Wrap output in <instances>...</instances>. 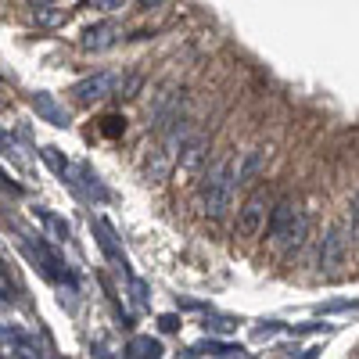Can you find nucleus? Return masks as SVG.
Returning <instances> with one entry per match:
<instances>
[{
	"mask_svg": "<svg viewBox=\"0 0 359 359\" xmlns=\"http://www.w3.org/2000/svg\"><path fill=\"white\" fill-rule=\"evenodd\" d=\"M237 187H241V184H237V165H233V158L219 162L212 172H208L205 187H201L205 216H212V219L226 216V208H230V201H233V191H237Z\"/></svg>",
	"mask_w": 359,
	"mask_h": 359,
	"instance_id": "nucleus-1",
	"label": "nucleus"
},
{
	"mask_svg": "<svg viewBox=\"0 0 359 359\" xmlns=\"http://www.w3.org/2000/svg\"><path fill=\"white\" fill-rule=\"evenodd\" d=\"M184 137H187V123H180V118H172V130L165 133V140L155 147V151H151V158H147V180H151V184H158V180L172 169V162L180 158V155H184V151H180V147H184Z\"/></svg>",
	"mask_w": 359,
	"mask_h": 359,
	"instance_id": "nucleus-2",
	"label": "nucleus"
},
{
	"mask_svg": "<svg viewBox=\"0 0 359 359\" xmlns=\"http://www.w3.org/2000/svg\"><path fill=\"white\" fill-rule=\"evenodd\" d=\"M294 223H298V205L287 201V198L277 201L273 208H269V226H266L269 245H273V248H284L287 237H291V230H294Z\"/></svg>",
	"mask_w": 359,
	"mask_h": 359,
	"instance_id": "nucleus-3",
	"label": "nucleus"
},
{
	"mask_svg": "<svg viewBox=\"0 0 359 359\" xmlns=\"http://www.w3.org/2000/svg\"><path fill=\"white\" fill-rule=\"evenodd\" d=\"M266 208H269V194L266 191H252L248 201L241 205V212H237V226L233 230L241 237H255L262 230V223H266Z\"/></svg>",
	"mask_w": 359,
	"mask_h": 359,
	"instance_id": "nucleus-4",
	"label": "nucleus"
},
{
	"mask_svg": "<svg viewBox=\"0 0 359 359\" xmlns=\"http://www.w3.org/2000/svg\"><path fill=\"white\" fill-rule=\"evenodd\" d=\"M115 83H118V76H115V72H94V76L79 79V83L69 90V94H72L79 104H90V101H101V97L115 94Z\"/></svg>",
	"mask_w": 359,
	"mask_h": 359,
	"instance_id": "nucleus-5",
	"label": "nucleus"
},
{
	"mask_svg": "<svg viewBox=\"0 0 359 359\" xmlns=\"http://www.w3.org/2000/svg\"><path fill=\"white\" fill-rule=\"evenodd\" d=\"M118 40H123V25L111 22V18H104V22H97V25H90V29H86L83 40H79V47H83L86 54H101V50L115 47Z\"/></svg>",
	"mask_w": 359,
	"mask_h": 359,
	"instance_id": "nucleus-6",
	"label": "nucleus"
},
{
	"mask_svg": "<svg viewBox=\"0 0 359 359\" xmlns=\"http://www.w3.org/2000/svg\"><path fill=\"white\" fill-rule=\"evenodd\" d=\"M345 252H348V237L341 226H331L323 233V245H320V269L323 273H334V269L345 262Z\"/></svg>",
	"mask_w": 359,
	"mask_h": 359,
	"instance_id": "nucleus-7",
	"label": "nucleus"
},
{
	"mask_svg": "<svg viewBox=\"0 0 359 359\" xmlns=\"http://www.w3.org/2000/svg\"><path fill=\"white\" fill-rule=\"evenodd\" d=\"M29 252H33V255L40 259V269H43V273H47L50 280H57V284H65V280H69V284H72V273L62 266V259H57V255L40 241V237H36V241H29Z\"/></svg>",
	"mask_w": 359,
	"mask_h": 359,
	"instance_id": "nucleus-8",
	"label": "nucleus"
},
{
	"mask_svg": "<svg viewBox=\"0 0 359 359\" xmlns=\"http://www.w3.org/2000/svg\"><path fill=\"white\" fill-rule=\"evenodd\" d=\"M33 111L43 118V123L57 126V130H65V126H69V111L54 101V94H43V90H40V94H33Z\"/></svg>",
	"mask_w": 359,
	"mask_h": 359,
	"instance_id": "nucleus-9",
	"label": "nucleus"
},
{
	"mask_svg": "<svg viewBox=\"0 0 359 359\" xmlns=\"http://www.w3.org/2000/svg\"><path fill=\"white\" fill-rule=\"evenodd\" d=\"M266 151H262V147H252V151H245V162L241 165H237V184H252V180L266 169Z\"/></svg>",
	"mask_w": 359,
	"mask_h": 359,
	"instance_id": "nucleus-10",
	"label": "nucleus"
},
{
	"mask_svg": "<svg viewBox=\"0 0 359 359\" xmlns=\"http://www.w3.org/2000/svg\"><path fill=\"white\" fill-rule=\"evenodd\" d=\"M94 226V233H97V245H101V252L111 259V262H118V266H126V259H123V252H118V245H115V233H111V226L104 223V219H94L90 223Z\"/></svg>",
	"mask_w": 359,
	"mask_h": 359,
	"instance_id": "nucleus-11",
	"label": "nucleus"
},
{
	"mask_svg": "<svg viewBox=\"0 0 359 359\" xmlns=\"http://www.w3.org/2000/svg\"><path fill=\"white\" fill-rule=\"evenodd\" d=\"M123 355H130V359H147V355H162V345H158L155 338H147V334H137V338H130V341H126Z\"/></svg>",
	"mask_w": 359,
	"mask_h": 359,
	"instance_id": "nucleus-12",
	"label": "nucleus"
},
{
	"mask_svg": "<svg viewBox=\"0 0 359 359\" xmlns=\"http://www.w3.org/2000/svg\"><path fill=\"white\" fill-rule=\"evenodd\" d=\"M184 355H245V348L241 345H230V341H201V345H194V348H187Z\"/></svg>",
	"mask_w": 359,
	"mask_h": 359,
	"instance_id": "nucleus-13",
	"label": "nucleus"
},
{
	"mask_svg": "<svg viewBox=\"0 0 359 359\" xmlns=\"http://www.w3.org/2000/svg\"><path fill=\"white\" fill-rule=\"evenodd\" d=\"M36 216H40V223L54 233V241H69V237H72L69 223H65V219H57L54 212H47V208H36Z\"/></svg>",
	"mask_w": 359,
	"mask_h": 359,
	"instance_id": "nucleus-14",
	"label": "nucleus"
},
{
	"mask_svg": "<svg viewBox=\"0 0 359 359\" xmlns=\"http://www.w3.org/2000/svg\"><path fill=\"white\" fill-rule=\"evenodd\" d=\"M205 147H208V140H205V137H194V140L184 147V155H180V165H184V169H198V162L205 158Z\"/></svg>",
	"mask_w": 359,
	"mask_h": 359,
	"instance_id": "nucleus-15",
	"label": "nucleus"
},
{
	"mask_svg": "<svg viewBox=\"0 0 359 359\" xmlns=\"http://www.w3.org/2000/svg\"><path fill=\"white\" fill-rule=\"evenodd\" d=\"M79 180H83V191H86L90 198H97V201H104V198H108L104 184H101V180H97V172L90 169V165H79Z\"/></svg>",
	"mask_w": 359,
	"mask_h": 359,
	"instance_id": "nucleus-16",
	"label": "nucleus"
},
{
	"mask_svg": "<svg viewBox=\"0 0 359 359\" xmlns=\"http://www.w3.org/2000/svg\"><path fill=\"white\" fill-rule=\"evenodd\" d=\"M306 233H309V219L298 212V223H294V230H291V237H287V245H284V252L287 255H294V252H302V245H306Z\"/></svg>",
	"mask_w": 359,
	"mask_h": 359,
	"instance_id": "nucleus-17",
	"label": "nucleus"
},
{
	"mask_svg": "<svg viewBox=\"0 0 359 359\" xmlns=\"http://www.w3.org/2000/svg\"><path fill=\"white\" fill-rule=\"evenodd\" d=\"M65 18H69V11L65 8H36V22L43 25V29H54V25H65Z\"/></svg>",
	"mask_w": 359,
	"mask_h": 359,
	"instance_id": "nucleus-18",
	"label": "nucleus"
},
{
	"mask_svg": "<svg viewBox=\"0 0 359 359\" xmlns=\"http://www.w3.org/2000/svg\"><path fill=\"white\" fill-rule=\"evenodd\" d=\"M43 158L50 162V169H54L57 176H62V180H69V162H65L62 155H57V147H43ZM69 184H72V180H69Z\"/></svg>",
	"mask_w": 359,
	"mask_h": 359,
	"instance_id": "nucleus-19",
	"label": "nucleus"
},
{
	"mask_svg": "<svg viewBox=\"0 0 359 359\" xmlns=\"http://www.w3.org/2000/svg\"><path fill=\"white\" fill-rule=\"evenodd\" d=\"M130 294H133V306H137V309L147 306V284H144L140 277H130Z\"/></svg>",
	"mask_w": 359,
	"mask_h": 359,
	"instance_id": "nucleus-20",
	"label": "nucleus"
},
{
	"mask_svg": "<svg viewBox=\"0 0 359 359\" xmlns=\"http://www.w3.org/2000/svg\"><path fill=\"white\" fill-rule=\"evenodd\" d=\"M104 133H108V137L126 133V118H123V115H108V118H104Z\"/></svg>",
	"mask_w": 359,
	"mask_h": 359,
	"instance_id": "nucleus-21",
	"label": "nucleus"
},
{
	"mask_svg": "<svg viewBox=\"0 0 359 359\" xmlns=\"http://www.w3.org/2000/svg\"><path fill=\"white\" fill-rule=\"evenodd\" d=\"M208 327H212V331H233V320H226V316H216V320H205V331H208Z\"/></svg>",
	"mask_w": 359,
	"mask_h": 359,
	"instance_id": "nucleus-22",
	"label": "nucleus"
},
{
	"mask_svg": "<svg viewBox=\"0 0 359 359\" xmlns=\"http://www.w3.org/2000/svg\"><path fill=\"white\" fill-rule=\"evenodd\" d=\"M94 8H101V11H118V8H126V0H94Z\"/></svg>",
	"mask_w": 359,
	"mask_h": 359,
	"instance_id": "nucleus-23",
	"label": "nucleus"
},
{
	"mask_svg": "<svg viewBox=\"0 0 359 359\" xmlns=\"http://www.w3.org/2000/svg\"><path fill=\"white\" fill-rule=\"evenodd\" d=\"M345 309H359V302H331V306H323V313H345Z\"/></svg>",
	"mask_w": 359,
	"mask_h": 359,
	"instance_id": "nucleus-24",
	"label": "nucleus"
},
{
	"mask_svg": "<svg viewBox=\"0 0 359 359\" xmlns=\"http://www.w3.org/2000/svg\"><path fill=\"white\" fill-rule=\"evenodd\" d=\"M352 233L359 237V194L352 198Z\"/></svg>",
	"mask_w": 359,
	"mask_h": 359,
	"instance_id": "nucleus-25",
	"label": "nucleus"
},
{
	"mask_svg": "<svg viewBox=\"0 0 359 359\" xmlns=\"http://www.w3.org/2000/svg\"><path fill=\"white\" fill-rule=\"evenodd\" d=\"M158 323H162V331H176V327H180V320H176V316H162Z\"/></svg>",
	"mask_w": 359,
	"mask_h": 359,
	"instance_id": "nucleus-26",
	"label": "nucleus"
},
{
	"mask_svg": "<svg viewBox=\"0 0 359 359\" xmlns=\"http://www.w3.org/2000/svg\"><path fill=\"white\" fill-rule=\"evenodd\" d=\"M25 4H33V8H50L54 0H25Z\"/></svg>",
	"mask_w": 359,
	"mask_h": 359,
	"instance_id": "nucleus-27",
	"label": "nucleus"
},
{
	"mask_svg": "<svg viewBox=\"0 0 359 359\" xmlns=\"http://www.w3.org/2000/svg\"><path fill=\"white\" fill-rule=\"evenodd\" d=\"M137 4H140V8H158L162 0H137Z\"/></svg>",
	"mask_w": 359,
	"mask_h": 359,
	"instance_id": "nucleus-28",
	"label": "nucleus"
}]
</instances>
